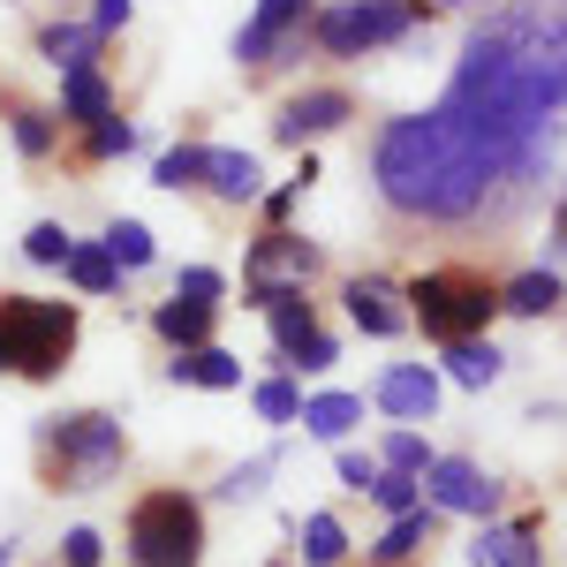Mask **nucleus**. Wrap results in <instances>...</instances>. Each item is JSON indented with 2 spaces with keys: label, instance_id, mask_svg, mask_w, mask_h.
Returning <instances> with one entry per match:
<instances>
[{
  "label": "nucleus",
  "instance_id": "obj_1",
  "mask_svg": "<svg viewBox=\"0 0 567 567\" xmlns=\"http://www.w3.org/2000/svg\"><path fill=\"white\" fill-rule=\"evenodd\" d=\"M560 152H515V144H492L470 122H454L446 106L424 114H386L371 144H363V175L371 197L393 227L409 235H492L507 219H523L545 182H553Z\"/></svg>",
  "mask_w": 567,
  "mask_h": 567
},
{
  "label": "nucleus",
  "instance_id": "obj_2",
  "mask_svg": "<svg viewBox=\"0 0 567 567\" xmlns=\"http://www.w3.org/2000/svg\"><path fill=\"white\" fill-rule=\"evenodd\" d=\"M439 106L492 144L560 152L567 114V0H492L470 16Z\"/></svg>",
  "mask_w": 567,
  "mask_h": 567
},
{
  "label": "nucleus",
  "instance_id": "obj_3",
  "mask_svg": "<svg viewBox=\"0 0 567 567\" xmlns=\"http://www.w3.org/2000/svg\"><path fill=\"white\" fill-rule=\"evenodd\" d=\"M31 454H39L45 492H106V484L130 470V432L106 409H61V416L39 424Z\"/></svg>",
  "mask_w": 567,
  "mask_h": 567
},
{
  "label": "nucleus",
  "instance_id": "obj_4",
  "mask_svg": "<svg viewBox=\"0 0 567 567\" xmlns=\"http://www.w3.org/2000/svg\"><path fill=\"white\" fill-rule=\"evenodd\" d=\"M401 296H409V326L439 349L492 333V318H499V280L484 265H424L416 280H401Z\"/></svg>",
  "mask_w": 567,
  "mask_h": 567
},
{
  "label": "nucleus",
  "instance_id": "obj_5",
  "mask_svg": "<svg viewBox=\"0 0 567 567\" xmlns=\"http://www.w3.org/2000/svg\"><path fill=\"white\" fill-rule=\"evenodd\" d=\"M76 333H84V310L53 303V296H0V371L8 379H61L69 355H76Z\"/></svg>",
  "mask_w": 567,
  "mask_h": 567
},
{
  "label": "nucleus",
  "instance_id": "obj_6",
  "mask_svg": "<svg viewBox=\"0 0 567 567\" xmlns=\"http://www.w3.org/2000/svg\"><path fill=\"white\" fill-rule=\"evenodd\" d=\"M205 499L182 492V484H152L130 499V523H122V553L130 567H197L205 560Z\"/></svg>",
  "mask_w": 567,
  "mask_h": 567
},
{
  "label": "nucleus",
  "instance_id": "obj_7",
  "mask_svg": "<svg viewBox=\"0 0 567 567\" xmlns=\"http://www.w3.org/2000/svg\"><path fill=\"white\" fill-rule=\"evenodd\" d=\"M432 31L416 16V0H318L310 8V53L318 61H363V53H393Z\"/></svg>",
  "mask_w": 567,
  "mask_h": 567
},
{
  "label": "nucleus",
  "instance_id": "obj_8",
  "mask_svg": "<svg viewBox=\"0 0 567 567\" xmlns=\"http://www.w3.org/2000/svg\"><path fill=\"white\" fill-rule=\"evenodd\" d=\"M310 8H318V0H258V8L243 16L235 45H227L235 69H243V76H288V69H303Z\"/></svg>",
  "mask_w": 567,
  "mask_h": 567
},
{
  "label": "nucleus",
  "instance_id": "obj_9",
  "mask_svg": "<svg viewBox=\"0 0 567 567\" xmlns=\"http://www.w3.org/2000/svg\"><path fill=\"white\" fill-rule=\"evenodd\" d=\"M424 499H432L439 515H462V523H499L507 515V484L492 477L484 462H470V454H432Z\"/></svg>",
  "mask_w": 567,
  "mask_h": 567
},
{
  "label": "nucleus",
  "instance_id": "obj_10",
  "mask_svg": "<svg viewBox=\"0 0 567 567\" xmlns=\"http://www.w3.org/2000/svg\"><path fill=\"white\" fill-rule=\"evenodd\" d=\"M326 272V250L296 235V227H258L250 250H243V296H265V288H310Z\"/></svg>",
  "mask_w": 567,
  "mask_h": 567
},
{
  "label": "nucleus",
  "instance_id": "obj_11",
  "mask_svg": "<svg viewBox=\"0 0 567 567\" xmlns=\"http://www.w3.org/2000/svg\"><path fill=\"white\" fill-rule=\"evenodd\" d=\"M355 114V91L349 84H303V91H288L280 106H272V144H318V136H333V130H349Z\"/></svg>",
  "mask_w": 567,
  "mask_h": 567
},
{
  "label": "nucleus",
  "instance_id": "obj_12",
  "mask_svg": "<svg viewBox=\"0 0 567 567\" xmlns=\"http://www.w3.org/2000/svg\"><path fill=\"white\" fill-rule=\"evenodd\" d=\"M341 310H349V326L363 341H401V333H416V326H409V296H401V280H386V272H349V280H341Z\"/></svg>",
  "mask_w": 567,
  "mask_h": 567
},
{
  "label": "nucleus",
  "instance_id": "obj_13",
  "mask_svg": "<svg viewBox=\"0 0 567 567\" xmlns=\"http://www.w3.org/2000/svg\"><path fill=\"white\" fill-rule=\"evenodd\" d=\"M439 393H446L439 363H386V371L371 379V409H386L393 424H432Z\"/></svg>",
  "mask_w": 567,
  "mask_h": 567
},
{
  "label": "nucleus",
  "instance_id": "obj_14",
  "mask_svg": "<svg viewBox=\"0 0 567 567\" xmlns=\"http://www.w3.org/2000/svg\"><path fill=\"white\" fill-rule=\"evenodd\" d=\"M122 106V91L106 76V61H84V69H61V91H53V114H61V130L84 136L91 122H106Z\"/></svg>",
  "mask_w": 567,
  "mask_h": 567
},
{
  "label": "nucleus",
  "instance_id": "obj_15",
  "mask_svg": "<svg viewBox=\"0 0 567 567\" xmlns=\"http://www.w3.org/2000/svg\"><path fill=\"white\" fill-rule=\"evenodd\" d=\"M537 529H545L537 515H515V523L499 515V523H477V537L462 553H470V567H545L537 560Z\"/></svg>",
  "mask_w": 567,
  "mask_h": 567
},
{
  "label": "nucleus",
  "instance_id": "obj_16",
  "mask_svg": "<svg viewBox=\"0 0 567 567\" xmlns=\"http://www.w3.org/2000/svg\"><path fill=\"white\" fill-rule=\"evenodd\" d=\"M31 45H39V61L61 76V69H84V61H106V31H91V16H53V23H39L31 31Z\"/></svg>",
  "mask_w": 567,
  "mask_h": 567
},
{
  "label": "nucleus",
  "instance_id": "obj_17",
  "mask_svg": "<svg viewBox=\"0 0 567 567\" xmlns=\"http://www.w3.org/2000/svg\"><path fill=\"white\" fill-rule=\"evenodd\" d=\"M205 197H219V205H258L265 197V167H258V152H243V144H213L205 152Z\"/></svg>",
  "mask_w": 567,
  "mask_h": 567
},
{
  "label": "nucleus",
  "instance_id": "obj_18",
  "mask_svg": "<svg viewBox=\"0 0 567 567\" xmlns=\"http://www.w3.org/2000/svg\"><path fill=\"white\" fill-rule=\"evenodd\" d=\"M439 529H446V515H439L432 499H424V507H409V515H393V523L379 529V545H371V567H416Z\"/></svg>",
  "mask_w": 567,
  "mask_h": 567
},
{
  "label": "nucleus",
  "instance_id": "obj_19",
  "mask_svg": "<svg viewBox=\"0 0 567 567\" xmlns=\"http://www.w3.org/2000/svg\"><path fill=\"white\" fill-rule=\"evenodd\" d=\"M499 371H507V349H499L492 333H470V341H446V349H439V379H446V386L484 393V386H499Z\"/></svg>",
  "mask_w": 567,
  "mask_h": 567
},
{
  "label": "nucleus",
  "instance_id": "obj_20",
  "mask_svg": "<svg viewBox=\"0 0 567 567\" xmlns=\"http://www.w3.org/2000/svg\"><path fill=\"white\" fill-rule=\"evenodd\" d=\"M167 379L175 386H205V393H243V355L205 341V349H175L167 355Z\"/></svg>",
  "mask_w": 567,
  "mask_h": 567
},
{
  "label": "nucleus",
  "instance_id": "obj_21",
  "mask_svg": "<svg viewBox=\"0 0 567 567\" xmlns=\"http://www.w3.org/2000/svg\"><path fill=\"white\" fill-rule=\"evenodd\" d=\"M560 303H567V280L553 265H523V272L499 280V318H553Z\"/></svg>",
  "mask_w": 567,
  "mask_h": 567
},
{
  "label": "nucleus",
  "instance_id": "obj_22",
  "mask_svg": "<svg viewBox=\"0 0 567 567\" xmlns=\"http://www.w3.org/2000/svg\"><path fill=\"white\" fill-rule=\"evenodd\" d=\"M355 424H363V393H303V424L296 432L303 439H318V446H349L355 439Z\"/></svg>",
  "mask_w": 567,
  "mask_h": 567
},
{
  "label": "nucleus",
  "instance_id": "obj_23",
  "mask_svg": "<svg viewBox=\"0 0 567 567\" xmlns=\"http://www.w3.org/2000/svg\"><path fill=\"white\" fill-rule=\"evenodd\" d=\"M152 333L167 341V355L175 349H205L219 333V303H189V296H167V303H152Z\"/></svg>",
  "mask_w": 567,
  "mask_h": 567
},
{
  "label": "nucleus",
  "instance_id": "obj_24",
  "mask_svg": "<svg viewBox=\"0 0 567 567\" xmlns=\"http://www.w3.org/2000/svg\"><path fill=\"white\" fill-rule=\"evenodd\" d=\"M61 280H69L84 303H114L130 272L114 265V250H106V243H76V250H69V265H61Z\"/></svg>",
  "mask_w": 567,
  "mask_h": 567
},
{
  "label": "nucleus",
  "instance_id": "obj_25",
  "mask_svg": "<svg viewBox=\"0 0 567 567\" xmlns=\"http://www.w3.org/2000/svg\"><path fill=\"white\" fill-rule=\"evenodd\" d=\"M8 136H16V152H23V167H45L53 152H61V114L53 106H31V99H8Z\"/></svg>",
  "mask_w": 567,
  "mask_h": 567
},
{
  "label": "nucleus",
  "instance_id": "obj_26",
  "mask_svg": "<svg viewBox=\"0 0 567 567\" xmlns=\"http://www.w3.org/2000/svg\"><path fill=\"white\" fill-rule=\"evenodd\" d=\"M349 553H355V537H349L341 515H326V507H318V515L296 523V560H303V567H349Z\"/></svg>",
  "mask_w": 567,
  "mask_h": 567
},
{
  "label": "nucleus",
  "instance_id": "obj_27",
  "mask_svg": "<svg viewBox=\"0 0 567 567\" xmlns=\"http://www.w3.org/2000/svg\"><path fill=\"white\" fill-rule=\"evenodd\" d=\"M250 409H258V424H272V432H296L303 424V379L296 371H265L258 386H250Z\"/></svg>",
  "mask_w": 567,
  "mask_h": 567
},
{
  "label": "nucleus",
  "instance_id": "obj_28",
  "mask_svg": "<svg viewBox=\"0 0 567 567\" xmlns=\"http://www.w3.org/2000/svg\"><path fill=\"white\" fill-rule=\"evenodd\" d=\"M205 152H213V144H197V136L167 144V152L152 159V189H167V197H189V189H205Z\"/></svg>",
  "mask_w": 567,
  "mask_h": 567
},
{
  "label": "nucleus",
  "instance_id": "obj_29",
  "mask_svg": "<svg viewBox=\"0 0 567 567\" xmlns=\"http://www.w3.org/2000/svg\"><path fill=\"white\" fill-rule=\"evenodd\" d=\"M136 144H144V130H136L130 114L114 106L106 122H91V130H84V144H76V159H84V167H114V159H130Z\"/></svg>",
  "mask_w": 567,
  "mask_h": 567
},
{
  "label": "nucleus",
  "instance_id": "obj_30",
  "mask_svg": "<svg viewBox=\"0 0 567 567\" xmlns=\"http://www.w3.org/2000/svg\"><path fill=\"white\" fill-rule=\"evenodd\" d=\"M333 363H341V333H333V326H310L303 341L272 349V371H296V379H318V371H333Z\"/></svg>",
  "mask_w": 567,
  "mask_h": 567
},
{
  "label": "nucleus",
  "instance_id": "obj_31",
  "mask_svg": "<svg viewBox=\"0 0 567 567\" xmlns=\"http://www.w3.org/2000/svg\"><path fill=\"white\" fill-rule=\"evenodd\" d=\"M288 454L272 446V454H250V462H235V470H219V484H213V499L219 507H250V499H265V484H272V470H280Z\"/></svg>",
  "mask_w": 567,
  "mask_h": 567
},
{
  "label": "nucleus",
  "instance_id": "obj_32",
  "mask_svg": "<svg viewBox=\"0 0 567 567\" xmlns=\"http://www.w3.org/2000/svg\"><path fill=\"white\" fill-rule=\"evenodd\" d=\"M99 243H106V250H114V265H122V272H144V265H159V235H152V227H144V219H106V235H99Z\"/></svg>",
  "mask_w": 567,
  "mask_h": 567
},
{
  "label": "nucleus",
  "instance_id": "obj_33",
  "mask_svg": "<svg viewBox=\"0 0 567 567\" xmlns=\"http://www.w3.org/2000/svg\"><path fill=\"white\" fill-rule=\"evenodd\" d=\"M379 470H409V477H424V470H432V439L416 432V424H393V432L379 439Z\"/></svg>",
  "mask_w": 567,
  "mask_h": 567
},
{
  "label": "nucleus",
  "instance_id": "obj_34",
  "mask_svg": "<svg viewBox=\"0 0 567 567\" xmlns=\"http://www.w3.org/2000/svg\"><path fill=\"white\" fill-rule=\"evenodd\" d=\"M167 296H189V303H227V296H235V280H227L219 265H175Z\"/></svg>",
  "mask_w": 567,
  "mask_h": 567
},
{
  "label": "nucleus",
  "instance_id": "obj_35",
  "mask_svg": "<svg viewBox=\"0 0 567 567\" xmlns=\"http://www.w3.org/2000/svg\"><path fill=\"white\" fill-rule=\"evenodd\" d=\"M371 507L379 515H409V507H424V477H409V470H379V484H371Z\"/></svg>",
  "mask_w": 567,
  "mask_h": 567
},
{
  "label": "nucleus",
  "instance_id": "obj_36",
  "mask_svg": "<svg viewBox=\"0 0 567 567\" xmlns=\"http://www.w3.org/2000/svg\"><path fill=\"white\" fill-rule=\"evenodd\" d=\"M69 250H76V235H69L61 219H39V227L23 235V258L45 265V272H61V265H69Z\"/></svg>",
  "mask_w": 567,
  "mask_h": 567
},
{
  "label": "nucleus",
  "instance_id": "obj_37",
  "mask_svg": "<svg viewBox=\"0 0 567 567\" xmlns=\"http://www.w3.org/2000/svg\"><path fill=\"white\" fill-rule=\"evenodd\" d=\"M333 477H341V492L371 499V484H379V454H363V446H333Z\"/></svg>",
  "mask_w": 567,
  "mask_h": 567
},
{
  "label": "nucleus",
  "instance_id": "obj_38",
  "mask_svg": "<svg viewBox=\"0 0 567 567\" xmlns=\"http://www.w3.org/2000/svg\"><path fill=\"white\" fill-rule=\"evenodd\" d=\"M99 560H106V537H99L91 523H76L61 545H53V567H99Z\"/></svg>",
  "mask_w": 567,
  "mask_h": 567
},
{
  "label": "nucleus",
  "instance_id": "obj_39",
  "mask_svg": "<svg viewBox=\"0 0 567 567\" xmlns=\"http://www.w3.org/2000/svg\"><path fill=\"white\" fill-rule=\"evenodd\" d=\"M84 16H91V31H106V39H122V31L136 23V0H91Z\"/></svg>",
  "mask_w": 567,
  "mask_h": 567
},
{
  "label": "nucleus",
  "instance_id": "obj_40",
  "mask_svg": "<svg viewBox=\"0 0 567 567\" xmlns=\"http://www.w3.org/2000/svg\"><path fill=\"white\" fill-rule=\"evenodd\" d=\"M567 258V189H560V205H553V235H545V265H560Z\"/></svg>",
  "mask_w": 567,
  "mask_h": 567
},
{
  "label": "nucleus",
  "instance_id": "obj_41",
  "mask_svg": "<svg viewBox=\"0 0 567 567\" xmlns=\"http://www.w3.org/2000/svg\"><path fill=\"white\" fill-rule=\"evenodd\" d=\"M0 567H16V545H0Z\"/></svg>",
  "mask_w": 567,
  "mask_h": 567
}]
</instances>
